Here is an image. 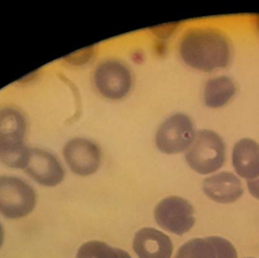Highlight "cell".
Here are the masks:
<instances>
[{
    "mask_svg": "<svg viewBox=\"0 0 259 258\" xmlns=\"http://www.w3.org/2000/svg\"><path fill=\"white\" fill-rule=\"evenodd\" d=\"M184 63L203 72L226 67L231 60V45L227 36L211 28H192L179 44Z\"/></svg>",
    "mask_w": 259,
    "mask_h": 258,
    "instance_id": "obj_1",
    "label": "cell"
},
{
    "mask_svg": "<svg viewBox=\"0 0 259 258\" xmlns=\"http://www.w3.org/2000/svg\"><path fill=\"white\" fill-rule=\"evenodd\" d=\"M26 121L13 107L0 108V160L7 166L21 168L27 148L24 145Z\"/></svg>",
    "mask_w": 259,
    "mask_h": 258,
    "instance_id": "obj_2",
    "label": "cell"
},
{
    "mask_svg": "<svg viewBox=\"0 0 259 258\" xmlns=\"http://www.w3.org/2000/svg\"><path fill=\"white\" fill-rule=\"evenodd\" d=\"M226 158L222 138L214 132L202 130L197 133L185 155L186 162L199 174H209L220 169Z\"/></svg>",
    "mask_w": 259,
    "mask_h": 258,
    "instance_id": "obj_3",
    "label": "cell"
},
{
    "mask_svg": "<svg viewBox=\"0 0 259 258\" xmlns=\"http://www.w3.org/2000/svg\"><path fill=\"white\" fill-rule=\"evenodd\" d=\"M36 203L33 188L24 180L13 176H0V213L8 219L29 214Z\"/></svg>",
    "mask_w": 259,
    "mask_h": 258,
    "instance_id": "obj_4",
    "label": "cell"
},
{
    "mask_svg": "<svg viewBox=\"0 0 259 258\" xmlns=\"http://www.w3.org/2000/svg\"><path fill=\"white\" fill-rule=\"evenodd\" d=\"M194 139L195 131L190 117L183 113H175L159 126L155 143L161 152L177 154L189 149Z\"/></svg>",
    "mask_w": 259,
    "mask_h": 258,
    "instance_id": "obj_5",
    "label": "cell"
},
{
    "mask_svg": "<svg viewBox=\"0 0 259 258\" xmlns=\"http://www.w3.org/2000/svg\"><path fill=\"white\" fill-rule=\"evenodd\" d=\"M154 217L157 224L164 230L182 236L194 225V209L184 198L168 196L155 207Z\"/></svg>",
    "mask_w": 259,
    "mask_h": 258,
    "instance_id": "obj_6",
    "label": "cell"
},
{
    "mask_svg": "<svg viewBox=\"0 0 259 258\" xmlns=\"http://www.w3.org/2000/svg\"><path fill=\"white\" fill-rule=\"evenodd\" d=\"M133 78L130 69L115 60L100 63L94 73V84L98 92L109 99H120L131 90Z\"/></svg>",
    "mask_w": 259,
    "mask_h": 258,
    "instance_id": "obj_7",
    "label": "cell"
},
{
    "mask_svg": "<svg viewBox=\"0 0 259 258\" xmlns=\"http://www.w3.org/2000/svg\"><path fill=\"white\" fill-rule=\"evenodd\" d=\"M21 169L45 186H56L63 181L65 176L59 160L50 152L38 148H27Z\"/></svg>",
    "mask_w": 259,
    "mask_h": 258,
    "instance_id": "obj_8",
    "label": "cell"
},
{
    "mask_svg": "<svg viewBox=\"0 0 259 258\" xmlns=\"http://www.w3.org/2000/svg\"><path fill=\"white\" fill-rule=\"evenodd\" d=\"M65 161L71 171L80 176L95 173L101 162L99 147L84 138H74L66 143L63 149Z\"/></svg>",
    "mask_w": 259,
    "mask_h": 258,
    "instance_id": "obj_9",
    "label": "cell"
},
{
    "mask_svg": "<svg viewBox=\"0 0 259 258\" xmlns=\"http://www.w3.org/2000/svg\"><path fill=\"white\" fill-rule=\"evenodd\" d=\"M174 258H238L233 244L225 238H194L184 243Z\"/></svg>",
    "mask_w": 259,
    "mask_h": 258,
    "instance_id": "obj_10",
    "label": "cell"
},
{
    "mask_svg": "<svg viewBox=\"0 0 259 258\" xmlns=\"http://www.w3.org/2000/svg\"><path fill=\"white\" fill-rule=\"evenodd\" d=\"M133 248L139 258H171L173 251L170 238L154 228L139 230L134 237Z\"/></svg>",
    "mask_w": 259,
    "mask_h": 258,
    "instance_id": "obj_11",
    "label": "cell"
},
{
    "mask_svg": "<svg viewBox=\"0 0 259 258\" xmlns=\"http://www.w3.org/2000/svg\"><path fill=\"white\" fill-rule=\"evenodd\" d=\"M202 189L211 200L219 203L234 202L243 194V186L240 179L229 171H223L206 177L203 180Z\"/></svg>",
    "mask_w": 259,
    "mask_h": 258,
    "instance_id": "obj_12",
    "label": "cell"
},
{
    "mask_svg": "<svg viewBox=\"0 0 259 258\" xmlns=\"http://www.w3.org/2000/svg\"><path fill=\"white\" fill-rule=\"evenodd\" d=\"M232 161L239 176L255 179L259 176V144L251 139L238 141L233 148Z\"/></svg>",
    "mask_w": 259,
    "mask_h": 258,
    "instance_id": "obj_13",
    "label": "cell"
},
{
    "mask_svg": "<svg viewBox=\"0 0 259 258\" xmlns=\"http://www.w3.org/2000/svg\"><path fill=\"white\" fill-rule=\"evenodd\" d=\"M236 93L234 81L227 76H219L206 81L203 89V100L206 106L218 108L228 103Z\"/></svg>",
    "mask_w": 259,
    "mask_h": 258,
    "instance_id": "obj_14",
    "label": "cell"
},
{
    "mask_svg": "<svg viewBox=\"0 0 259 258\" xmlns=\"http://www.w3.org/2000/svg\"><path fill=\"white\" fill-rule=\"evenodd\" d=\"M76 258H132L125 251L101 241H88L81 245Z\"/></svg>",
    "mask_w": 259,
    "mask_h": 258,
    "instance_id": "obj_15",
    "label": "cell"
},
{
    "mask_svg": "<svg viewBox=\"0 0 259 258\" xmlns=\"http://www.w3.org/2000/svg\"><path fill=\"white\" fill-rule=\"evenodd\" d=\"M248 190L252 196L259 199V177L247 181Z\"/></svg>",
    "mask_w": 259,
    "mask_h": 258,
    "instance_id": "obj_16",
    "label": "cell"
},
{
    "mask_svg": "<svg viewBox=\"0 0 259 258\" xmlns=\"http://www.w3.org/2000/svg\"><path fill=\"white\" fill-rule=\"evenodd\" d=\"M3 241H4V230L2 228V225L0 224V248L3 244Z\"/></svg>",
    "mask_w": 259,
    "mask_h": 258,
    "instance_id": "obj_17",
    "label": "cell"
},
{
    "mask_svg": "<svg viewBox=\"0 0 259 258\" xmlns=\"http://www.w3.org/2000/svg\"><path fill=\"white\" fill-rule=\"evenodd\" d=\"M257 24H258V28H259V16H258V20H257Z\"/></svg>",
    "mask_w": 259,
    "mask_h": 258,
    "instance_id": "obj_18",
    "label": "cell"
},
{
    "mask_svg": "<svg viewBox=\"0 0 259 258\" xmlns=\"http://www.w3.org/2000/svg\"><path fill=\"white\" fill-rule=\"evenodd\" d=\"M246 258H254V257H246Z\"/></svg>",
    "mask_w": 259,
    "mask_h": 258,
    "instance_id": "obj_19",
    "label": "cell"
}]
</instances>
